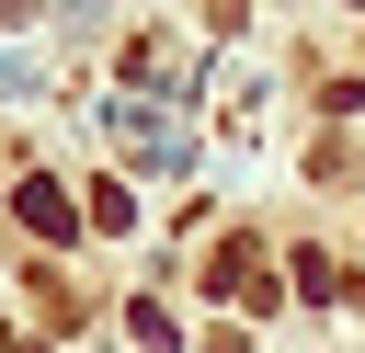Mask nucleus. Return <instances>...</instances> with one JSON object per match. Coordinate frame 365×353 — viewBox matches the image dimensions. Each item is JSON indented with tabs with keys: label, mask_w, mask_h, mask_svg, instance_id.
<instances>
[{
	"label": "nucleus",
	"mask_w": 365,
	"mask_h": 353,
	"mask_svg": "<svg viewBox=\"0 0 365 353\" xmlns=\"http://www.w3.org/2000/svg\"><path fill=\"white\" fill-rule=\"evenodd\" d=\"M11 205H23V228H34V239H80V205H68L57 182H23Z\"/></svg>",
	"instance_id": "f257e3e1"
}]
</instances>
